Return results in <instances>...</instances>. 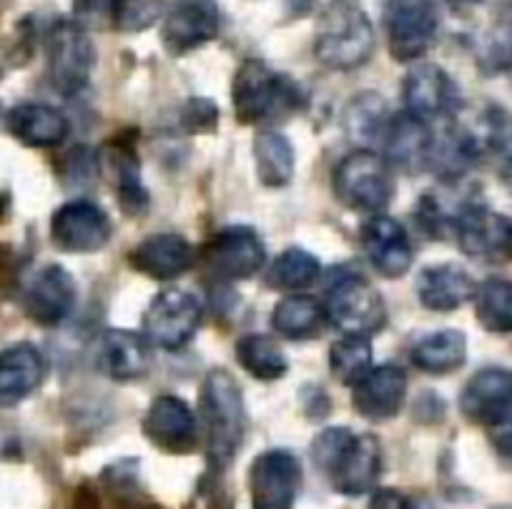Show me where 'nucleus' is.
I'll list each match as a JSON object with an SVG mask.
<instances>
[{"label":"nucleus","mask_w":512,"mask_h":509,"mask_svg":"<svg viewBox=\"0 0 512 509\" xmlns=\"http://www.w3.org/2000/svg\"><path fill=\"white\" fill-rule=\"evenodd\" d=\"M475 281L462 266L437 264L427 266L417 276V296L425 309L455 311L475 296Z\"/></svg>","instance_id":"22"},{"label":"nucleus","mask_w":512,"mask_h":509,"mask_svg":"<svg viewBox=\"0 0 512 509\" xmlns=\"http://www.w3.org/2000/svg\"><path fill=\"white\" fill-rule=\"evenodd\" d=\"M334 194L347 209L382 214L395 196L390 163L369 148L349 153L334 168Z\"/></svg>","instance_id":"5"},{"label":"nucleus","mask_w":512,"mask_h":509,"mask_svg":"<svg viewBox=\"0 0 512 509\" xmlns=\"http://www.w3.org/2000/svg\"><path fill=\"white\" fill-rule=\"evenodd\" d=\"M477 321L492 334H512V281L487 279L475 289Z\"/></svg>","instance_id":"32"},{"label":"nucleus","mask_w":512,"mask_h":509,"mask_svg":"<svg viewBox=\"0 0 512 509\" xmlns=\"http://www.w3.org/2000/svg\"><path fill=\"white\" fill-rule=\"evenodd\" d=\"M487 434H490V442L502 457L512 459V404L495 419V422L487 424Z\"/></svg>","instance_id":"39"},{"label":"nucleus","mask_w":512,"mask_h":509,"mask_svg":"<svg viewBox=\"0 0 512 509\" xmlns=\"http://www.w3.org/2000/svg\"><path fill=\"white\" fill-rule=\"evenodd\" d=\"M322 274L317 256L304 249H287L269 271V284L282 291H302Z\"/></svg>","instance_id":"36"},{"label":"nucleus","mask_w":512,"mask_h":509,"mask_svg":"<svg viewBox=\"0 0 512 509\" xmlns=\"http://www.w3.org/2000/svg\"><path fill=\"white\" fill-rule=\"evenodd\" d=\"M121 0H73V11L81 23H113Z\"/></svg>","instance_id":"38"},{"label":"nucleus","mask_w":512,"mask_h":509,"mask_svg":"<svg viewBox=\"0 0 512 509\" xmlns=\"http://www.w3.org/2000/svg\"><path fill=\"white\" fill-rule=\"evenodd\" d=\"M201 414L206 424V454L211 467H229L244 439L246 414L241 389L229 372L214 369L201 389Z\"/></svg>","instance_id":"2"},{"label":"nucleus","mask_w":512,"mask_h":509,"mask_svg":"<svg viewBox=\"0 0 512 509\" xmlns=\"http://www.w3.org/2000/svg\"><path fill=\"white\" fill-rule=\"evenodd\" d=\"M430 146V123L420 121V118L410 116V113L392 116L390 131L384 136V148H387V156H390V161L397 168H402V171H420V168H427Z\"/></svg>","instance_id":"25"},{"label":"nucleus","mask_w":512,"mask_h":509,"mask_svg":"<svg viewBox=\"0 0 512 509\" xmlns=\"http://www.w3.org/2000/svg\"><path fill=\"white\" fill-rule=\"evenodd\" d=\"M8 131L26 146L51 148L68 136V118L46 103H23L8 113Z\"/></svg>","instance_id":"26"},{"label":"nucleus","mask_w":512,"mask_h":509,"mask_svg":"<svg viewBox=\"0 0 512 509\" xmlns=\"http://www.w3.org/2000/svg\"><path fill=\"white\" fill-rule=\"evenodd\" d=\"M407 397V374L395 364L372 367L354 384L352 404L364 419L384 422L397 417Z\"/></svg>","instance_id":"17"},{"label":"nucleus","mask_w":512,"mask_h":509,"mask_svg":"<svg viewBox=\"0 0 512 509\" xmlns=\"http://www.w3.org/2000/svg\"><path fill=\"white\" fill-rule=\"evenodd\" d=\"M477 156L485 151H502L512 138V118L505 108L485 106L472 123H462Z\"/></svg>","instance_id":"35"},{"label":"nucleus","mask_w":512,"mask_h":509,"mask_svg":"<svg viewBox=\"0 0 512 509\" xmlns=\"http://www.w3.org/2000/svg\"><path fill=\"white\" fill-rule=\"evenodd\" d=\"M512 404V372L487 367L477 372L462 389L460 409L470 422L490 424Z\"/></svg>","instance_id":"21"},{"label":"nucleus","mask_w":512,"mask_h":509,"mask_svg":"<svg viewBox=\"0 0 512 509\" xmlns=\"http://www.w3.org/2000/svg\"><path fill=\"white\" fill-rule=\"evenodd\" d=\"M164 0H121L113 26L121 31H144L164 16Z\"/></svg>","instance_id":"37"},{"label":"nucleus","mask_w":512,"mask_h":509,"mask_svg":"<svg viewBox=\"0 0 512 509\" xmlns=\"http://www.w3.org/2000/svg\"><path fill=\"white\" fill-rule=\"evenodd\" d=\"M96 367L118 382L146 377L151 369V344L131 331H106L96 344Z\"/></svg>","instance_id":"19"},{"label":"nucleus","mask_w":512,"mask_h":509,"mask_svg":"<svg viewBox=\"0 0 512 509\" xmlns=\"http://www.w3.org/2000/svg\"><path fill=\"white\" fill-rule=\"evenodd\" d=\"M184 121L191 131H211L219 121V111L209 101H189L184 111Z\"/></svg>","instance_id":"40"},{"label":"nucleus","mask_w":512,"mask_h":509,"mask_svg":"<svg viewBox=\"0 0 512 509\" xmlns=\"http://www.w3.org/2000/svg\"><path fill=\"white\" fill-rule=\"evenodd\" d=\"M329 367H332V374L339 382L354 387L372 369V342H369V336L344 334L339 342L332 344Z\"/></svg>","instance_id":"34"},{"label":"nucleus","mask_w":512,"mask_h":509,"mask_svg":"<svg viewBox=\"0 0 512 509\" xmlns=\"http://www.w3.org/2000/svg\"><path fill=\"white\" fill-rule=\"evenodd\" d=\"M302 487V464L287 449H269L251 462L249 492L254 509H292Z\"/></svg>","instance_id":"10"},{"label":"nucleus","mask_w":512,"mask_h":509,"mask_svg":"<svg viewBox=\"0 0 512 509\" xmlns=\"http://www.w3.org/2000/svg\"><path fill=\"white\" fill-rule=\"evenodd\" d=\"M51 236L58 249L71 254H93L111 239V219L93 201H68L53 214Z\"/></svg>","instance_id":"12"},{"label":"nucleus","mask_w":512,"mask_h":509,"mask_svg":"<svg viewBox=\"0 0 512 509\" xmlns=\"http://www.w3.org/2000/svg\"><path fill=\"white\" fill-rule=\"evenodd\" d=\"M322 311L342 334L369 336L382 329L387 319L379 291L357 271H339L334 276L324 296Z\"/></svg>","instance_id":"6"},{"label":"nucleus","mask_w":512,"mask_h":509,"mask_svg":"<svg viewBox=\"0 0 512 509\" xmlns=\"http://www.w3.org/2000/svg\"><path fill=\"white\" fill-rule=\"evenodd\" d=\"M467 339L462 331L445 329L425 336L412 347V362L427 374H450L465 364Z\"/></svg>","instance_id":"28"},{"label":"nucleus","mask_w":512,"mask_h":509,"mask_svg":"<svg viewBox=\"0 0 512 509\" xmlns=\"http://www.w3.org/2000/svg\"><path fill=\"white\" fill-rule=\"evenodd\" d=\"M219 33V6L216 0H174L166 11L161 38L174 56L196 51L214 41Z\"/></svg>","instance_id":"13"},{"label":"nucleus","mask_w":512,"mask_h":509,"mask_svg":"<svg viewBox=\"0 0 512 509\" xmlns=\"http://www.w3.org/2000/svg\"><path fill=\"white\" fill-rule=\"evenodd\" d=\"M374 51V28L367 13L347 0H337L319 21L314 53L332 71L364 66Z\"/></svg>","instance_id":"3"},{"label":"nucleus","mask_w":512,"mask_h":509,"mask_svg":"<svg viewBox=\"0 0 512 509\" xmlns=\"http://www.w3.org/2000/svg\"><path fill=\"white\" fill-rule=\"evenodd\" d=\"M76 306V281L63 266L51 264L36 274L26 291V311L43 326H56L68 319Z\"/></svg>","instance_id":"18"},{"label":"nucleus","mask_w":512,"mask_h":509,"mask_svg":"<svg viewBox=\"0 0 512 509\" xmlns=\"http://www.w3.org/2000/svg\"><path fill=\"white\" fill-rule=\"evenodd\" d=\"M402 98H405V113L425 123L452 118L457 111V103H460L455 81L440 66H432V63H422L407 73Z\"/></svg>","instance_id":"14"},{"label":"nucleus","mask_w":512,"mask_h":509,"mask_svg":"<svg viewBox=\"0 0 512 509\" xmlns=\"http://www.w3.org/2000/svg\"><path fill=\"white\" fill-rule=\"evenodd\" d=\"M462 251L475 259H512V221L500 214L465 206L455 219Z\"/></svg>","instance_id":"15"},{"label":"nucleus","mask_w":512,"mask_h":509,"mask_svg":"<svg viewBox=\"0 0 512 509\" xmlns=\"http://www.w3.org/2000/svg\"><path fill=\"white\" fill-rule=\"evenodd\" d=\"M46 374L43 354L33 344H13L0 352V404H18L36 392Z\"/></svg>","instance_id":"24"},{"label":"nucleus","mask_w":512,"mask_h":509,"mask_svg":"<svg viewBox=\"0 0 512 509\" xmlns=\"http://www.w3.org/2000/svg\"><path fill=\"white\" fill-rule=\"evenodd\" d=\"M201 324V304L181 289L156 294L144 314V339L151 347L176 352L194 339Z\"/></svg>","instance_id":"9"},{"label":"nucleus","mask_w":512,"mask_h":509,"mask_svg":"<svg viewBox=\"0 0 512 509\" xmlns=\"http://www.w3.org/2000/svg\"><path fill=\"white\" fill-rule=\"evenodd\" d=\"M502 184H505L507 191L512 194V156L507 158L505 166H502Z\"/></svg>","instance_id":"42"},{"label":"nucleus","mask_w":512,"mask_h":509,"mask_svg":"<svg viewBox=\"0 0 512 509\" xmlns=\"http://www.w3.org/2000/svg\"><path fill=\"white\" fill-rule=\"evenodd\" d=\"M103 163H106V174L111 176V184L116 186L118 199H121V209L128 214H144L146 204H149V194H146L144 184H141L139 174V158L123 143H113L106 153H103Z\"/></svg>","instance_id":"27"},{"label":"nucleus","mask_w":512,"mask_h":509,"mask_svg":"<svg viewBox=\"0 0 512 509\" xmlns=\"http://www.w3.org/2000/svg\"><path fill=\"white\" fill-rule=\"evenodd\" d=\"M392 113L377 93H359L344 111V131L354 143L372 146L390 131Z\"/></svg>","instance_id":"29"},{"label":"nucleus","mask_w":512,"mask_h":509,"mask_svg":"<svg viewBox=\"0 0 512 509\" xmlns=\"http://www.w3.org/2000/svg\"><path fill=\"white\" fill-rule=\"evenodd\" d=\"M322 306L309 296H287L272 311V326L287 339H307L322 324Z\"/></svg>","instance_id":"33"},{"label":"nucleus","mask_w":512,"mask_h":509,"mask_svg":"<svg viewBox=\"0 0 512 509\" xmlns=\"http://www.w3.org/2000/svg\"><path fill=\"white\" fill-rule=\"evenodd\" d=\"M191 264H194V251L179 234L149 236L131 251V266L149 279H176Z\"/></svg>","instance_id":"23"},{"label":"nucleus","mask_w":512,"mask_h":509,"mask_svg":"<svg viewBox=\"0 0 512 509\" xmlns=\"http://www.w3.org/2000/svg\"><path fill=\"white\" fill-rule=\"evenodd\" d=\"M236 359L251 377L262 382H274L287 374L289 364L277 342L264 334H246L236 342Z\"/></svg>","instance_id":"31"},{"label":"nucleus","mask_w":512,"mask_h":509,"mask_svg":"<svg viewBox=\"0 0 512 509\" xmlns=\"http://www.w3.org/2000/svg\"><path fill=\"white\" fill-rule=\"evenodd\" d=\"M440 16L432 0H390L384 8V28L395 61L410 63L425 56L435 41Z\"/></svg>","instance_id":"7"},{"label":"nucleus","mask_w":512,"mask_h":509,"mask_svg":"<svg viewBox=\"0 0 512 509\" xmlns=\"http://www.w3.org/2000/svg\"><path fill=\"white\" fill-rule=\"evenodd\" d=\"M362 249L384 279H400L412 266V241L405 226L390 216H372L362 226Z\"/></svg>","instance_id":"16"},{"label":"nucleus","mask_w":512,"mask_h":509,"mask_svg":"<svg viewBox=\"0 0 512 509\" xmlns=\"http://www.w3.org/2000/svg\"><path fill=\"white\" fill-rule=\"evenodd\" d=\"M256 176L264 186H287L294 176V148L279 131H262L254 138Z\"/></svg>","instance_id":"30"},{"label":"nucleus","mask_w":512,"mask_h":509,"mask_svg":"<svg viewBox=\"0 0 512 509\" xmlns=\"http://www.w3.org/2000/svg\"><path fill=\"white\" fill-rule=\"evenodd\" d=\"M48 78L63 96H76L91 78L96 51L78 23L61 21L48 33Z\"/></svg>","instance_id":"8"},{"label":"nucleus","mask_w":512,"mask_h":509,"mask_svg":"<svg viewBox=\"0 0 512 509\" xmlns=\"http://www.w3.org/2000/svg\"><path fill=\"white\" fill-rule=\"evenodd\" d=\"M146 437L169 452H186L196 442V419L184 399L161 394L146 414Z\"/></svg>","instance_id":"20"},{"label":"nucleus","mask_w":512,"mask_h":509,"mask_svg":"<svg viewBox=\"0 0 512 509\" xmlns=\"http://www.w3.org/2000/svg\"><path fill=\"white\" fill-rule=\"evenodd\" d=\"M314 462L329 474L332 487L347 497L372 492L382 469V449L372 434H354L347 427L324 429L312 444Z\"/></svg>","instance_id":"1"},{"label":"nucleus","mask_w":512,"mask_h":509,"mask_svg":"<svg viewBox=\"0 0 512 509\" xmlns=\"http://www.w3.org/2000/svg\"><path fill=\"white\" fill-rule=\"evenodd\" d=\"M369 509H412V504L405 494L395 492V489H379L374 492Z\"/></svg>","instance_id":"41"},{"label":"nucleus","mask_w":512,"mask_h":509,"mask_svg":"<svg viewBox=\"0 0 512 509\" xmlns=\"http://www.w3.org/2000/svg\"><path fill=\"white\" fill-rule=\"evenodd\" d=\"M452 6H475V3H480V0H450Z\"/></svg>","instance_id":"43"},{"label":"nucleus","mask_w":512,"mask_h":509,"mask_svg":"<svg viewBox=\"0 0 512 509\" xmlns=\"http://www.w3.org/2000/svg\"><path fill=\"white\" fill-rule=\"evenodd\" d=\"M206 271L216 279L241 281L251 279L267 261V249L256 231L246 226H231L219 231L201 251Z\"/></svg>","instance_id":"11"},{"label":"nucleus","mask_w":512,"mask_h":509,"mask_svg":"<svg viewBox=\"0 0 512 509\" xmlns=\"http://www.w3.org/2000/svg\"><path fill=\"white\" fill-rule=\"evenodd\" d=\"M231 103L241 123H262L287 116L299 103V88L264 61H244L231 83Z\"/></svg>","instance_id":"4"}]
</instances>
